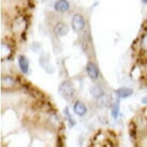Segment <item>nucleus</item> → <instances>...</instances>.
<instances>
[{"instance_id": "1", "label": "nucleus", "mask_w": 147, "mask_h": 147, "mask_svg": "<svg viewBox=\"0 0 147 147\" xmlns=\"http://www.w3.org/2000/svg\"><path fill=\"white\" fill-rule=\"evenodd\" d=\"M75 89L74 86L72 82H65L60 86L59 88V92L65 99H69L72 96V95L74 93Z\"/></svg>"}, {"instance_id": "2", "label": "nucleus", "mask_w": 147, "mask_h": 147, "mask_svg": "<svg viewBox=\"0 0 147 147\" xmlns=\"http://www.w3.org/2000/svg\"><path fill=\"white\" fill-rule=\"evenodd\" d=\"M85 22L83 18L80 15L76 14L72 17V26L73 29L76 32L82 30L84 28Z\"/></svg>"}, {"instance_id": "3", "label": "nucleus", "mask_w": 147, "mask_h": 147, "mask_svg": "<svg viewBox=\"0 0 147 147\" xmlns=\"http://www.w3.org/2000/svg\"><path fill=\"white\" fill-rule=\"evenodd\" d=\"M87 72L89 74V77L91 79H93V80H96L98 77V75H99V72H98V69H97L96 66L93 64V63H89L88 65H87Z\"/></svg>"}, {"instance_id": "4", "label": "nucleus", "mask_w": 147, "mask_h": 147, "mask_svg": "<svg viewBox=\"0 0 147 147\" xmlns=\"http://www.w3.org/2000/svg\"><path fill=\"white\" fill-rule=\"evenodd\" d=\"M119 98H127L133 94V89L130 88H120L115 91Z\"/></svg>"}, {"instance_id": "5", "label": "nucleus", "mask_w": 147, "mask_h": 147, "mask_svg": "<svg viewBox=\"0 0 147 147\" xmlns=\"http://www.w3.org/2000/svg\"><path fill=\"white\" fill-rule=\"evenodd\" d=\"M73 110L75 112L76 114H77L79 116H83L86 113V106L81 102H76L74 105Z\"/></svg>"}, {"instance_id": "6", "label": "nucleus", "mask_w": 147, "mask_h": 147, "mask_svg": "<svg viewBox=\"0 0 147 147\" xmlns=\"http://www.w3.org/2000/svg\"><path fill=\"white\" fill-rule=\"evenodd\" d=\"M69 3L66 0H59L55 4V9L58 12H65L69 9Z\"/></svg>"}, {"instance_id": "7", "label": "nucleus", "mask_w": 147, "mask_h": 147, "mask_svg": "<svg viewBox=\"0 0 147 147\" xmlns=\"http://www.w3.org/2000/svg\"><path fill=\"white\" fill-rule=\"evenodd\" d=\"M19 64L21 69L24 73H26L29 69V60L24 56H21L19 57Z\"/></svg>"}, {"instance_id": "8", "label": "nucleus", "mask_w": 147, "mask_h": 147, "mask_svg": "<svg viewBox=\"0 0 147 147\" xmlns=\"http://www.w3.org/2000/svg\"><path fill=\"white\" fill-rule=\"evenodd\" d=\"M55 31L59 36H64L68 33L69 29L65 25L60 23V24H58L56 26V27L55 28Z\"/></svg>"}, {"instance_id": "9", "label": "nucleus", "mask_w": 147, "mask_h": 147, "mask_svg": "<svg viewBox=\"0 0 147 147\" xmlns=\"http://www.w3.org/2000/svg\"><path fill=\"white\" fill-rule=\"evenodd\" d=\"M90 92H91L92 96L95 98H99L104 95L103 91L102 90L101 88L97 86L92 87V89H90Z\"/></svg>"}, {"instance_id": "10", "label": "nucleus", "mask_w": 147, "mask_h": 147, "mask_svg": "<svg viewBox=\"0 0 147 147\" xmlns=\"http://www.w3.org/2000/svg\"><path fill=\"white\" fill-rule=\"evenodd\" d=\"M119 111V100L116 101L114 103L113 106V109H112V115L114 117V119L117 118Z\"/></svg>"}, {"instance_id": "11", "label": "nucleus", "mask_w": 147, "mask_h": 147, "mask_svg": "<svg viewBox=\"0 0 147 147\" xmlns=\"http://www.w3.org/2000/svg\"><path fill=\"white\" fill-rule=\"evenodd\" d=\"M141 45H142V49H143L144 50L147 51V34L146 35H145L144 37L142 38Z\"/></svg>"}, {"instance_id": "12", "label": "nucleus", "mask_w": 147, "mask_h": 147, "mask_svg": "<svg viewBox=\"0 0 147 147\" xmlns=\"http://www.w3.org/2000/svg\"><path fill=\"white\" fill-rule=\"evenodd\" d=\"M142 103H144V104H146L147 103V96L145 97L144 99H142Z\"/></svg>"}]
</instances>
